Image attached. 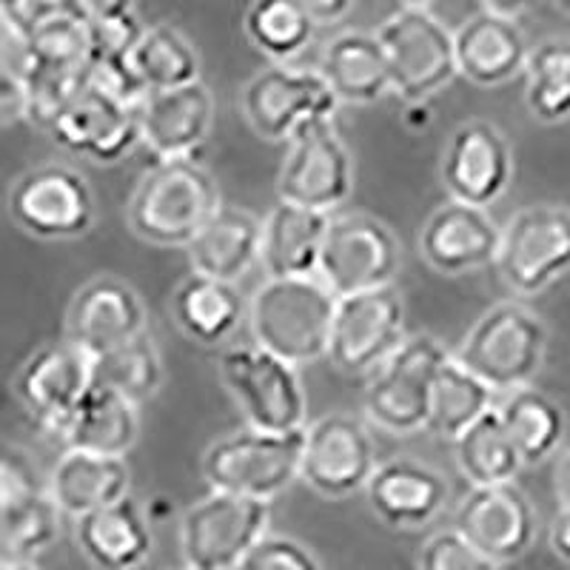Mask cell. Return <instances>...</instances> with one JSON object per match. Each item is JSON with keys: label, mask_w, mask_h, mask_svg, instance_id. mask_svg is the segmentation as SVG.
I'll return each instance as SVG.
<instances>
[{"label": "cell", "mask_w": 570, "mask_h": 570, "mask_svg": "<svg viewBox=\"0 0 570 570\" xmlns=\"http://www.w3.org/2000/svg\"><path fill=\"white\" fill-rule=\"evenodd\" d=\"M553 7L562 9L564 14H570V0H553Z\"/></svg>", "instance_id": "obj_52"}, {"label": "cell", "mask_w": 570, "mask_h": 570, "mask_svg": "<svg viewBox=\"0 0 570 570\" xmlns=\"http://www.w3.org/2000/svg\"><path fill=\"white\" fill-rule=\"evenodd\" d=\"M454 525L493 562V568L525 557L537 542V511L513 482L471 485L456 508Z\"/></svg>", "instance_id": "obj_18"}, {"label": "cell", "mask_w": 570, "mask_h": 570, "mask_svg": "<svg viewBox=\"0 0 570 570\" xmlns=\"http://www.w3.org/2000/svg\"><path fill=\"white\" fill-rule=\"evenodd\" d=\"M305 7V12L317 20V27H331V23H340L351 9L356 7V0H299Z\"/></svg>", "instance_id": "obj_47"}, {"label": "cell", "mask_w": 570, "mask_h": 570, "mask_svg": "<svg viewBox=\"0 0 570 570\" xmlns=\"http://www.w3.org/2000/svg\"><path fill=\"white\" fill-rule=\"evenodd\" d=\"M337 299L320 274L266 277L248 299V328L254 343L297 368L317 363L328 356Z\"/></svg>", "instance_id": "obj_1"}, {"label": "cell", "mask_w": 570, "mask_h": 570, "mask_svg": "<svg viewBox=\"0 0 570 570\" xmlns=\"http://www.w3.org/2000/svg\"><path fill=\"white\" fill-rule=\"evenodd\" d=\"M78 548L95 568L131 570L151 557L155 533L149 517L135 499L124 497L111 505L75 519Z\"/></svg>", "instance_id": "obj_25"}, {"label": "cell", "mask_w": 570, "mask_h": 570, "mask_svg": "<svg viewBox=\"0 0 570 570\" xmlns=\"http://www.w3.org/2000/svg\"><path fill=\"white\" fill-rule=\"evenodd\" d=\"M557 497H559V505L570 508V448H568V451H564L562 462H559Z\"/></svg>", "instance_id": "obj_49"}, {"label": "cell", "mask_w": 570, "mask_h": 570, "mask_svg": "<svg viewBox=\"0 0 570 570\" xmlns=\"http://www.w3.org/2000/svg\"><path fill=\"white\" fill-rule=\"evenodd\" d=\"M317 69L323 71L340 104L374 106L394 91L389 55L376 32H343L331 38Z\"/></svg>", "instance_id": "obj_28"}, {"label": "cell", "mask_w": 570, "mask_h": 570, "mask_svg": "<svg viewBox=\"0 0 570 570\" xmlns=\"http://www.w3.org/2000/svg\"><path fill=\"white\" fill-rule=\"evenodd\" d=\"M365 497L371 513L383 525L396 531H416L445 511L451 488L436 468L400 456L376 465Z\"/></svg>", "instance_id": "obj_21"}, {"label": "cell", "mask_w": 570, "mask_h": 570, "mask_svg": "<svg viewBox=\"0 0 570 570\" xmlns=\"http://www.w3.org/2000/svg\"><path fill=\"white\" fill-rule=\"evenodd\" d=\"M240 109L254 135L288 142L303 126L334 120L340 98L320 69L274 63L248 80L240 91Z\"/></svg>", "instance_id": "obj_9"}, {"label": "cell", "mask_w": 570, "mask_h": 570, "mask_svg": "<svg viewBox=\"0 0 570 570\" xmlns=\"http://www.w3.org/2000/svg\"><path fill=\"white\" fill-rule=\"evenodd\" d=\"M86 86L131 109H140L151 95L131 66V55H91L86 66Z\"/></svg>", "instance_id": "obj_41"}, {"label": "cell", "mask_w": 570, "mask_h": 570, "mask_svg": "<svg viewBox=\"0 0 570 570\" xmlns=\"http://www.w3.org/2000/svg\"><path fill=\"white\" fill-rule=\"evenodd\" d=\"M186 252L191 272L240 283L263 254V220L246 208L220 206Z\"/></svg>", "instance_id": "obj_29"}, {"label": "cell", "mask_w": 570, "mask_h": 570, "mask_svg": "<svg viewBox=\"0 0 570 570\" xmlns=\"http://www.w3.org/2000/svg\"><path fill=\"white\" fill-rule=\"evenodd\" d=\"M497 272L517 297H537L570 274V208L539 203L502 228Z\"/></svg>", "instance_id": "obj_10"}, {"label": "cell", "mask_w": 570, "mask_h": 570, "mask_svg": "<svg viewBox=\"0 0 570 570\" xmlns=\"http://www.w3.org/2000/svg\"><path fill=\"white\" fill-rule=\"evenodd\" d=\"M400 266V243L383 220L363 212L331 214L317 274L337 297L391 285Z\"/></svg>", "instance_id": "obj_12"}, {"label": "cell", "mask_w": 570, "mask_h": 570, "mask_svg": "<svg viewBox=\"0 0 570 570\" xmlns=\"http://www.w3.org/2000/svg\"><path fill=\"white\" fill-rule=\"evenodd\" d=\"M451 360L434 334H414L374 368L365 389V416L385 434L414 436L428 428L431 394Z\"/></svg>", "instance_id": "obj_4"}, {"label": "cell", "mask_w": 570, "mask_h": 570, "mask_svg": "<svg viewBox=\"0 0 570 570\" xmlns=\"http://www.w3.org/2000/svg\"><path fill=\"white\" fill-rule=\"evenodd\" d=\"M354 191V157L334 120L308 124L288 140L277 171V197L299 206L334 212Z\"/></svg>", "instance_id": "obj_14"}, {"label": "cell", "mask_w": 570, "mask_h": 570, "mask_svg": "<svg viewBox=\"0 0 570 570\" xmlns=\"http://www.w3.org/2000/svg\"><path fill=\"white\" fill-rule=\"evenodd\" d=\"M140 436V405L109 385L95 383L71 414L63 436L66 448L95 454L126 456Z\"/></svg>", "instance_id": "obj_31"}, {"label": "cell", "mask_w": 570, "mask_h": 570, "mask_svg": "<svg viewBox=\"0 0 570 570\" xmlns=\"http://www.w3.org/2000/svg\"><path fill=\"white\" fill-rule=\"evenodd\" d=\"M131 66L149 91L180 89L200 80V55L195 43L171 23L146 27L131 49Z\"/></svg>", "instance_id": "obj_36"}, {"label": "cell", "mask_w": 570, "mask_h": 570, "mask_svg": "<svg viewBox=\"0 0 570 570\" xmlns=\"http://www.w3.org/2000/svg\"><path fill=\"white\" fill-rule=\"evenodd\" d=\"M551 548L562 562L570 564V508L564 505H559V513L551 525Z\"/></svg>", "instance_id": "obj_48"}, {"label": "cell", "mask_w": 570, "mask_h": 570, "mask_svg": "<svg viewBox=\"0 0 570 570\" xmlns=\"http://www.w3.org/2000/svg\"><path fill=\"white\" fill-rule=\"evenodd\" d=\"M331 214L279 200L263 220V272L266 277H305L320 272Z\"/></svg>", "instance_id": "obj_26"}, {"label": "cell", "mask_w": 570, "mask_h": 570, "mask_svg": "<svg viewBox=\"0 0 570 570\" xmlns=\"http://www.w3.org/2000/svg\"><path fill=\"white\" fill-rule=\"evenodd\" d=\"M69 7L89 23H104L135 12V0H69Z\"/></svg>", "instance_id": "obj_46"}, {"label": "cell", "mask_w": 570, "mask_h": 570, "mask_svg": "<svg viewBox=\"0 0 570 570\" xmlns=\"http://www.w3.org/2000/svg\"><path fill=\"white\" fill-rule=\"evenodd\" d=\"M220 186L195 157H163L137 183L126 217L140 240L186 248L220 208Z\"/></svg>", "instance_id": "obj_2"}, {"label": "cell", "mask_w": 570, "mask_h": 570, "mask_svg": "<svg viewBox=\"0 0 570 570\" xmlns=\"http://www.w3.org/2000/svg\"><path fill=\"white\" fill-rule=\"evenodd\" d=\"M91 385H95V354L71 337L40 345L12 380L14 396L27 414L43 431L58 436H63L71 414L78 411Z\"/></svg>", "instance_id": "obj_13"}, {"label": "cell", "mask_w": 570, "mask_h": 570, "mask_svg": "<svg viewBox=\"0 0 570 570\" xmlns=\"http://www.w3.org/2000/svg\"><path fill=\"white\" fill-rule=\"evenodd\" d=\"M49 493L63 517H86L131 493L126 456H106L83 448H66L49 473Z\"/></svg>", "instance_id": "obj_27"}, {"label": "cell", "mask_w": 570, "mask_h": 570, "mask_svg": "<svg viewBox=\"0 0 570 570\" xmlns=\"http://www.w3.org/2000/svg\"><path fill=\"white\" fill-rule=\"evenodd\" d=\"M169 312L188 340L197 345H220L248 320V303L237 292V283L191 272L171 294Z\"/></svg>", "instance_id": "obj_30"}, {"label": "cell", "mask_w": 570, "mask_h": 570, "mask_svg": "<svg viewBox=\"0 0 570 570\" xmlns=\"http://www.w3.org/2000/svg\"><path fill=\"white\" fill-rule=\"evenodd\" d=\"M63 12H71L69 0H0V20L23 35H32Z\"/></svg>", "instance_id": "obj_44"}, {"label": "cell", "mask_w": 570, "mask_h": 570, "mask_svg": "<svg viewBox=\"0 0 570 570\" xmlns=\"http://www.w3.org/2000/svg\"><path fill=\"white\" fill-rule=\"evenodd\" d=\"M63 511L49 488L32 497L0 502V568H35L60 537Z\"/></svg>", "instance_id": "obj_33"}, {"label": "cell", "mask_w": 570, "mask_h": 570, "mask_svg": "<svg viewBox=\"0 0 570 570\" xmlns=\"http://www.w3.org/2000/svg\"><path fill=\"white\" fill-rule=\"evenodd\" d=\"M385 46L394 95L425 104L460 75L454 32L428 7H402L376 29Z\"/></svg>", "instance_id": "obj_8"}, {"label": "cell", "mask_w": 570, "mask_h": 570, "mask_svg": "<svg viewBox=\"0 0 570 570\" xmlns=\"http://www.w3.org/2000/svg\"><path fill=\"white\" fill-rule=\"evenodd\" d=\"M305 428L299 431H246L212 442L203 454V480L217 491L274 499L299 480Z\"/></svg>", "instance_id": "obj_6"}, {"label": "cell", "mask_w": 570, "mask_h": 570, "mask_svg": "<svg viewBox=\"0 0 570 570\" xmlns=\"http://www.w3.org/2000/svg\"><path fill=\"white\" fill-rule=\"evenodd\" d=\"M431 0H402V7H428Z\"/></svg>", "instance_id": "obj_51"}, {"label": "cell", "mask_w": 570, "mask_h": 570, "mask_svg": "<svg viewBox=\"0 0 570 570\" xmlns=\"http://www.w3.org/2000/svg\"><path fill=\"white\" fill-rule=\"evenodd\" d=\"M95 383L120 391L137 405L155 400L163 385V360L149 334L142 331L129 343L95 354Z\"/></svg>", "instance_id": "obj_39"}, {"label": "cell", "mask_w": 570, "mask_h": 570, "mask_svg": "<svg viewBox=\"0 0 570 570\" xmlns=\"http://www.w3.org/2000/svg\"><path fill=\"white\" fill-rule=\"evenodd\" d=\"M14 226L38 240H78L95 223L89 180L63 163H43L20 175L9 188Z\"/></svg>", "instance_id": "obj_11"}, {"label": "cell", "mask_w": 570, "mask_h": 570, "mask_svg": "<svg viewBox=\"0 0 570 570\" xmlns=\"http://www.w3.org/2000/svg\"><path fill=\"white\" fill-rule=\"evenodd\" d=\"M376 465L374 436L356 416L328 414L305 428L299 480L320 497L345 499L365 491Z\"/></svg>", "instance_id": "obj_16"}, {"label": "cell", "mask_w": 570, "mask_h": 570, "mask_svg": "<svg viewBox=\"0 0 570 570\" xmlns=\"http://www.w3.org/2000/svg\"><path fill=\"white\" fill-rule=\"evenodd\" d=\"M214 126V95L203 80L180 89L151 91L140 106L142 146L163 157H195Z\"/></svg>", "instance_id": "obj_24"}, {"label": "cell", "mask_w": 570, "mask_h": 570, "mask_svg": "<svg viewBox=\"0 0 570 570\" xmlns=\"http://www.w3.org/2000/svg\"><path fill=\"white\" fill-rule=\"evenodd\" d=\"M60 149L80 155L98 166H115L140 140V109L117 104L83 86L49 129Z\"/></svg>", "instance_id": "obj_20"}, {"label": "cell", "mask_w": 570, "mask_h": 570, "mask_svg": "<svg viewBox=\"0 0 570 570\" xmlns=\"http://www.w3.org/2000/svg\"><path fill=\"white\" fill-rule=\"evenodd\" d=\"M497 411L525 468L548 462L562 445L568 420H564L562 405L544 391L531 389V385L508 391L497 402Z\"/></svg>", "instance_id": "obj_32"}, {"label": "cell", "mask_w": 570, "mask_h": 570, "mask_svg": "<svg viewBox=\"0 0 570 570\" xmlns=\"http://www.w3.org/2000/svg\"><path fill=\"white\" fill-rule=\"evenodd\" d=\"M502 228L482 206L448 197L420 232V252L428 266L445 277H465L497 266Z\"/></svg>", "instance_id": "obj_19"}, {"label": "cell", "mask_w": 570, "mask_h": 570, "mask_svg": "<svg viewBox=\"0 0 570 570\" xmlns=\"http://www.w3.org/2000/svg\"><path fill=\"white\" fill-rule=\"evenodd\" d=\"M454 40L460 78H465L468 83L493 89L525 75L531 43L511 14L482 9L456 29Z\"/></svg>", "instance_id": "obj_23"}, {"label": "cell", "mask_w": 570, "mask_h": 570, "mask_svg": "<svg viewBox=\"0 0 570 570\" xmlns=\"http://www.w3.org/2000/svg\"><path fill=\"white\" fill-rule=\"evenodd\" d=\"M416 564L422 570H491L493 562L460 531H440L422 544Z\"/></svg>", "instance_id": "obj_42"}, {"label": "cell", "mask_w": 570, "mask_h": 570, "mask_svg": "<svg viewBox=\"0 0 570 570\" xmlns=\"http://www.w3.org/2000/svg\"><path fill=\"white\" fill-rule=\"evenodd\" d=\"M243 32L257 52L274 63H288L308 49L317 20L299 0H252L243 14Z\"/></svg>", "instance_id": "obj_35"}, {"label": "cell", "mask_w": 570, "mask_h": 570, "mask_svg": "<svg viewBox=\"0 0 570 570\" xmlns=\"http://www.w3.org/2000/svg\"><path fill=\"white\" fill-rule=\"evenodd\" d=\"M456 465L471 485H499L513 482L525 468L517 445L508 436L499 411L491 409L480 422H473L465 434L454 442Z\"/></svg>", "instance_id": "obj_37"}, {"label": "cell", "mask_w": 570, "mask_h": 570, "mask_svg": "<svg viewBox=\"0 0 570 570\" xmlns=\"http://www.w3.org/2000/svg\"><path fill=\"white\" fill-rule=\"evenodd\" d=\"M0 106H3V124L7 126L18 124V120H27V80L12 78V75H0Z\"/></svg>", "instance_id": "obj_45"}, {"label": "cell", "mask_w": 570, "mask_h": 570, "mask_svg": "<svg viewBox=\"0 0 570 570\" xmlns=\"http://www.w3.org/2000/svg\"><path fill=\"white\" fill-rule=\"evenodd\" d=\"M448 197L493 206L513 180V151L502 131L488 120H468L448 137L440 166Z\"/></svg>", "instance_id": "obj_17"}, {"label": "cell", "mask_w": 570, "mask_h": 570, "mask_svg": "<svg viewBox=\"0 0 570 570\" xmlns=\"http://www.w3.org/2000/svg\"><path fill=\"white\" fill-rule=\"evenodd\" d=\"M220 380L246 422L259 431L308 428V400L297 365L263 345H234L220 356Z\"/></svg>", "instance_id": "obj_7"}, {"label": "cell", "mask_w": 570, "mask_h": 570, "mask_svg": "<svg viewBox=\"0 0 570 570\" xmlns=\"http://www.w3.org/2000/svg\"><path fill=\"white\" fill-rule=\"evenodd\" d=\"M146 305L126 279L95 277L75 294L66 312V337L104 354L146 331Z\"/></svg>", "instance_id": "obj_22"}, {"label": "cell", "mask_w": 570, "mask_h": 570, "mask_svg": "<svg viewBox=\"0 0 570 570\" xmlns=\"http://www.w3.org/2000/svg\"><path fill=\"white\" fill-rule=\"evenodd\" d=\"M491 409H497V391L480 374H473L465 363L451 356L436 376L425 431L436 440L456 442Z\"/></svg>", "instance_id": "obj_34"}, {"label": "cell", "mask_w": 570, "mask_h": 570, "mask_svg": "<svg viewBox=\"0 0 570 570\" xmlns=\"http://www.w3.org/2000/svg\"><path fill=\"white\" fill-rule=\"evenodd\" d=\"M548 354V328L525 303L508 299L488 308L456 348V360L480 374L497 394L525 389Z\"/></svg>", "instance_id": "obj_3"}, {"label": "cell", "mask_w": 570, "mask_h": 570, "mask_svg": "<svg viewBox=\"0 0 570 570\" xmlns=\"http://www.w3.org/2000/svg\"><path fill=\"white\" fill-rule=\"evenodd\" d=\"M525 106L539 124L553 126L570 117V38H544L531 46Z\"/></svg>", "instance_id": "obj_38"}, {"label": "cell", "mask_w": 570, "mask_h": 570, "mask_svg": "<svg viewBox=\"0 0 570 570\" xmlns=\"http://www.w3.org/2000/svg\"><path fill=\"white\" fill-rule=\"evenodd\" d=\"M480 3L485 9H491V12L511 14V18H517V14H522L528 7H531L533 0H480Z\"/></svg>", "instance_id": "obj_50"}, {"label": "cell", "mask_w": 570, "mask_h": 570, "mask_svg": "<svg viewBox=\"0 0 570 570\" xmlns=\"http://www.w3.org/2000/svg\"><path fill=\"white\" fill-rule=\"evenodd\" d=\"M35 69L52 71H86L95 40H91V23L75 12H63L35 29L29 35Z\"/></svg>", "instance_id": "obj_40"}, {"label": "cell", "mask_w": 570, "mask_h": 570, "mask_svg": "<svg viewBox=\"0 0 570 570\" xmlns=\"http://www.w3.org/2000/svg\"><path fill=\"white\" fill-rule=\"evenodd\" d=\"M272 525V499L212 491L180 517V553L191 570H240Z\"/></svg>", "instance_id": "obj_5"}, {"label": "cell", "mask_w": 570, "mask_h": 570, "mask_svg": "<svg viewBox=\"0 0 570 570\" xmlns=\"http://www.w3.org/2000/svg\"><path fill=\"white\" fill-rule=\"evenodd\" d=\"M320 559L303 542L266 533L252 548L240 570H317Z\"/></svg>", "instance_id": "obj_43"}, {"label": "cell", "mask_w": 570, "mask_h": 570, "mask_svg": "<svg viewBox=\"0 0 570 570\" xmlns=\"http://www.w3.org/2000/svg\"><path fill=\"white\" fill-rule=\"evenodd\" d=\"M405 337V299L394 283L345 294L337 299L328 360L345 374H363L394 354Z\"/></svg>", "instance_id": "obj_15"}]
</instances>
